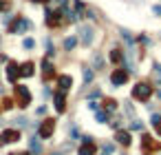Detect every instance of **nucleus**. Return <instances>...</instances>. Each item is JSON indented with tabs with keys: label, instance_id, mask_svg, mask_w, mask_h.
I'll return each mask as SVG.
<instances>
[{
	"label": "nucleus",
	"instance_id": "12",
	"mask_svg": "<svg viewBox=\"0 0 161 155\" xmlns=\"http://www.w3.org/2000/svg\"><path fill=\"white\" fill-rule=\"evenodd\" d=\"M53 98H55V109H58V111L62 113V111H64V106H66V102H64V93L60 91V93H55Z\"/></svg>",
	"mask_w": 161,
	"mask_h": 155
},
{
	"label": "nucleus",
	"instance_id": "19",
	"mask_svg": "<svg viewBox=\"0 0 161 155\" xmlns=\"http://www.w3.org/2000/svg\"><path fill=\"white\" fill-rule=\"evenodd\" d=\"M91 80H93V71H88V69H84V82H86V84H88Z\"/></svg>",
	"mask_w": 161,
	"mask_h": 155
},
{
	"label": "nucleus",
	"instance_id": "17",
	"mask_svg": "<svg viewBox=\"0 0 161 155\" xmlns=\"http://www.w3.org/2000/svg\"><path fill=\"white\" fill-rule=\"evenodd\" d=\"M104 106H106L108 111H113V109H115V100H110V98H108V100H104Z\"/></svg>",
	"mask_w": 161,
	"mask_h": 155
},
{
	"label": "nucleus",
	"instance_id": "2",
	"mask_svg": "<svg viewBox=\"0 0 161 155\" xmlns=\"http://www.w3.org/2000/svg\"><path fill=\"white\" fill-rule=\"evenodd\" d=\"M16 100H18V106H22V109L31 104V93H29V89H27L24 84L16 87Z\"/></svg>",
	"mask_w": 161,
	"mask_h": 155
},
{
	"label": "nucleus",
	"instance_id": "3",
	"mask_svg": "<svg viewBox=\"0 0 161 155\" xmlns=\"http://www.w3.org/2000/svg\"><path fill=\"white\" fill-rule=\"evenodd\" d=\"M20 140V131L18 129H5L0 133V144H11V142H18Z\"/></svg>",
	"mask_w": 161,
	"mask_h": 155
},
{
	"label": "nucleus",
	"instance_id": "9",
	"mask_svg": "<svg viewBox=\"0 0 161 155\" xmlns=\"http://www.w3.org/2000/svg\"><path fill=\"white\" fill-rule=\"evenodd\" d=\"M18 76H20V67H18L16 62H9V65H7V78H9V82H16Z\"/></svg>",
	"mask_w": 161,
	"mask_h": 155
},
{
	"label": "nucleus",
	"instance_id": "10",
	"mask_svg": "<svg viewBox=\"0 0 161 155\" xmlns=\"http://www.w3.org/2000/svg\"><path fill=\"white\" fill-rule=\"evenodd\" d=\"M58 87H60L62 91H69V89L73 87V78H71V76H60V78H58Z\"/></svg>",
	"mask_w": 161,
	"mask_h": 155
},
{
	"label": "nucleus",
	"instance_id": "21",
	"mask_svg": "<svg viewBox=\"0 0 161 155\" xmlns=\"http://www.w3.org/2000/svg\"><path fill=\"white\" fill-rule=\"evenodd\" d=\"M40 149H42V146H40V144H38V142L33 140V142H31V151H35V153H40Z\"/></svg>",
	"mask_w": 161,
	"mask_h": 155
},
{
	"label": "nucleus",
	"instance_id": "13",
	"mask_svg": "<svg viewBox=\"0 0 161 155\" xmlns=\"http://www.w3.org/2000/svg\"><path fill=\"white\" fill-rule=\"evenodd\" d=\"M117 142L124 144V146H128V144H130V135L128 133H117Z\"/></svg>",
	"mask_w": 161,
	"mask_h": 155
},
{
	"label": "nucleus",
	"instance_id": "24",
	"mask_svg": "<svg viewBox=\"0 0 161 155\" xmlns=\"http://www.w3.org/2000/svg\"><path fill=\"white\" fill-rule=\"evenodd\" d=\"M31 2H46V0H31Z\"/></svg>",
	"mask_w": 161,
	"mask_h": 155
},
{
	"label": "nucleus",
	"instance_id": "8",
	"mask_svg": "<svg viewBox=\"0 0 161 155\" xmlns=\"http://www.w3.org/2000/svg\"><path fill=\"white\" fill-rule=\"evenodd\" d=\"M95 151H97V146H95V144L91 142V138H88V140H86V142H84L82 146H80L77 155H95Z\"/></svg>",
	"mask_w": 161,
	"mask_h": 155
},
{
	"label": "nucleus",
	"instance_id": "25",
	"mask_svg": "<svg viewBox=\"0 0 161 155\" xmlns=\"http://www.w3.org/2000/svg\"><path fill=\"white\" fill-rule=\"evenodd\" d=\"M11 155H27V153H11Z\"/></svg>",
	"mask_w": 161,
	"mask_h": 155
},
{
	"label": "nucleus",
	"instance_id": "14",
	"mask_svg": "<svg viewBox=\"0 0 161 155\" xmlns=\"http://www.w3.org/2000/svg\"><path fill=\"white\" fill-rule=\"evenodd\" d=\"M75 44H77V38H66V40H64V49H66V51H71Z\"/></svg>",
	"mask_w": 161,
	"mask_h": 155
},
{
	"label": "nucleus",
	"instance_id": "6",
	"mask_svg": "<svg viewBox=\"0 0 161 155\" xmlns=\"http://www.w3.org/2000/svg\"><path fill=\"white\" fill-rule=\"evenodd\" d=\"M80 38H82V42L84 44H91L93 42V38H95V31H93V27H82V29H80Z\"/></svg>",
	"mask_w": 161,
	"mask_h": 155
},
{
	"label": "nucleus",
	"instance_id": "26",
	"mask_svg": "<svg viewBox=\"0 0 161 155\" xmlns=\"http://www.w3.org/2000/svg\"><path fill=\"white\" fill-rule=\"evenodd\" d=\"M159 98H161V93H159Z\"/></svg>",
	"mask_w": 161,
	"mask_h": 155
},
{
	"label": "nucleus",
	"instance_id": "4",
	"mask_svg": "<svg viewBox=\"0 0 161 155\" xmlns=\"http://www.w3.org/2000/svg\"><path fill=\"white\" fill-rule=\"evenodd\" d=\"M53 131H55V122L53 120H44L42 126H40V131H38V135H40L42 140H46V138H51V135H53Z\"/></svg>",
	"mask_w": 161,
	"mask_h": 155
},
{
	"label": "nucleus",
	"instance_id": "11",
	"mask_svg": "<svg viewBox=\"0 0 161 155\" xmlns=\"http://www.w3.org/2000/svg\"><path fill=\"white\" fill-rule=\"evenodd\" d=\"M35 73L33 71V62H24V65L20 67V76H24V78H31Z\"/></svg>",
	"mask_w": 161,
	"mask_h": 155
},
{
	"label": "nucleus",
	"instance_id": "7",
	"mask_svg": "<svg viewBox=\"0 0 161 155\" xmlns=\"http://www.w3.org/2000/svg\"><path fill=\"white\" fill-rule=\"evenodd\" d=\"M53 76H55V69H53V65L49 62V58H46V60L42 62V80H44V82H49Z\"/></svg>",
	"mask_w": 161,
	"mask_h": 155
},
{
	"label": "nucleus",
	"instance_id": "5",
	"mask_svg": "<svg viewBox=\"0 0 161 155\" xmlns=\"http://www.w3.org/2000/svg\"><path fill=\"white\" fill-rule=\"evenodd\" d=\"M126 80H128V71H124V69H115V71H113V76H110V82L115 87H121Z\"/></svg>",
	"mask_w": 161,
	"mask_h": 155
},
{
	"label": "nucleus",
	"instance_id": "18",
	"mask_svg": "<svg viewBox=\"0 0 161 155\" xmlns=\"http://www.w3.org/2000/svg\"><path fill=\"white\" fill-rule=\"evenodd\" d=\"M152 124H155V129L161 133V117H159V115H155V117H152Z\"/></svg>",
	"mask_w": 161,
	"mask_h": 155
},
{
	"label": "nucleus",
	"instance_id": "16",
	"mask_svg": "<svg viewBox=\"0 0 161 155\" xmlns=\"http://www.w3.org/2000/svg\"><path fill=\"white\" fill-rule=\"evenodd\" d=\"M110 60H113V62H121V51H119V49H115V51L110 53Z\"/></svg>",
	"mask_w": 161,
	"mask_h": 155
},
{
	"label": "nucleus",
	"instance_id": "20",
	"mask_svg": "<svg viewBox=\"0 0 161 155\" xmlns=\"http://www.w3.org/2000/svg\"><path fill=\"white\" fill-rule=\"evenodd\" d=\"M33 47H35V40L27 38V40H24V49H33Z\"/></svg>",
	"mask_w": 161,
	"mask_h": 155
},
{
	"label": "nucleus",
	"instance_id": "15",
	"mask_svg": "<svg viewBox=\"0 0 161 155\" xmlns=\"http://www.w3.org/2000/svg\"><path fill=\"white\" fill-rule=\"evenodd\" d=\"M93 65H95V69H102L104 60H102V56H99V53H93Z\"/></svg>",
	"mask_w": 161,
	"mask_h": 155
},
{
	"label": "nucleus",
	"instance_id": "22",
	"mask_svg": "<svg viewBox=\"0 0 161 155\" xmlns=\"http://www.w3.org/2000/svg\"><path fill=\"white\" fill-rule=\"evenodd\" d=\"M126 113H128V115H130V117H132V115H135V109H132V106H130V104H128V102H126Z\"/></svg>",
	"mask_w": 161,
	"mask_h": 155
},
{
	"label": "nucleus",
	"instance_id": "23",
	"mask_svg": "<svg viewBox=\"0 0 161 155\" xmlns=\"http://www.w3.org/2000/svg\"><path fill=\"white\" fill-rule=\"evenodd\" d=\"M152 11H155L157 16H161V7H159V5H157V7H152Z\"/></svg>",
	"mask_w": 161,
	"mask_h": 155
},
{
	"label": "nucleus",
	"instance_id": "1",
	"mask_svg": "<svg viewBox=\"0 0 161 155\" xmlns=\"http://www.w3.org/2000/svg\"><path fill=\"white\" fill-rule=\"evenodd\" d=\"M150 95H152V87L146 84V82H139V84H135V89H132V98L141 100V102H146Z\"/></svg>",
	"mask_w": 161,
	"mask_h": 155
}]
</instances>
